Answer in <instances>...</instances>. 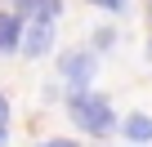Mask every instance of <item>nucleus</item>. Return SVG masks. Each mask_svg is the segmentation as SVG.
I'll use <instances>...</instances> for the list:
<instances>
[{
  "mask_svg": "<svg viewBox=\"0 0 152 147\" xmlns=\"http://www.w3.org/2000/svg\"><path fill=\"white\" fill-rule=\"evenodd\" d=\"M9 143V125H0V147H5Z\"/></svg>",
  "mask_w": 152,
  "mask_h": 147,
  "instance_id": "nucleus-11",
  "label": "nucleus"
},
{
  "mask_svg": "<svg viewBox=\"0 0 152 147\" xmlns=\"http://www.w3.org/2000/svg\"><path fill=\"white\" fill-rule=\"evenodd\" d=\"M63 14V0H27L23 18H58Z\"/></svg>",
  "mask_w": 152,
  "mask_h": 147,
  "instance_id": "nucleus-6",
  "label": "nucleus"
},
{
  "mask_svg": "<svg viewBox=\"0 0 152 147\" xmlns=\"http://www.w3.org/2000/svg\"><path fill=\"white\" fill-rule=\"evenodd\" d=\"M0 125H9V98L0 94Z\"/></svg>",
  "mask_w": 152,
  "mask_h": 147,
  "instance_id": "nucleus-10",
  "label": "nucleus"
},
{
  "mask_svg": "<svg viewBox=\"0 0 152 147\" xmlns=\"http://www.w3.org/2000/svg\"><path fill=\"white\" fill-rule=\"evenodd\" d=\"M36 147H76L72 138H45V143H36Z\"/></svg>",
  "mask_w": 152,
  "mask_h": 147,
  "instance_id": "nucleus-9",
  "label": "nucleus"
},
{
  "mask_svg": "<svg viewBox=\"0 0 152 147\" xmlns=\"http://www.w3.org/2000/svg\"><path fill=\"white\" fill-rule=\"evenodd\" d=\"M90 5H94V9H107V14H125L130 0H90Z\"/></svg>",
  "mask_w": 152,
  "mask_h": 147,
  "instance_id": "nucleus-8",
  "label": "nucleus"
},
{
  "mask_svg": "<svg viewBox=\"0 0 152 147\" xmlns=\"http://www.w3.org/2000/svg\"><path fill=\"white\" fill-rule=\"evenodd\" d=\"M148 22H152V0H148Z\"/></svg>",
  "mask_w": 152,
  "mask_h": 147,
  "instance_id": "nucleus-13",
  "label": "nucleus"
},
{
  "mask_svg": "<svg viewBox=\"0 0 152 147\" xmlns=\"http://www.w3.org/2000/svg\"><path fill=\"white\" fill-rule=\"evenodd\" d=\"M94 71H99V54L94 49H67L58 58V76L72 85V89H85L94 80Z\"/></svg>",
  "mask_w": 152,
  "mask_h": 147,
  "instance_id": "nucleus-2",
  "label": "nucleus"
},
{
  "mask_svg": "<svg viewBox=\"0 0 152 147\" xmlns=\"http://www.w3.org/2000/svg\"><path fill=\"white\" fill-rule=\"evenodd\" d=\"M5 5H9V9H18V14H23V5H27V0H5Z\"/></svg>",
  "mask_w": 152,
  "mask_h": 147,
  "instance_id": "nucleus-12",
  "label": "nucleus"
},
{
  "mask_svg": "<svg viewBox=\"0 0 152 147\" xmlns=\"http://www.w3.org/2000/svg\"><path fill=\"white\" fill-rule=\"evenodd\" d=\"M112 45H116V31H112V27H99V31H94V54H103V49H112Z\"/></svg>",
  "mask_w": 152,
  "mask_h": 147,
  "instance_id": "nucleus-7",
  "label": "nucleus"
},
{
  "mask_svg": "<svg viewBox=\"0 0 152 147\" xmlns=\"http://www.w3.org/2000/svg\"><path fill=\"white\" fill-rule=\"evenodd\" d=\"M67 116H72L76 129L90 134V138H107V134L116 129V112H112V103H107L103 94H90V85L67 94Z\"/></svg>",
  "mask_w": 152,
  "mask_h": 147,
  "instance_id": "nucleus-1",
  "label": "nucleus"
},
{
  "mask_svg": "<svg viewBox=\"0 0 152 147\" xmlns=\"http://www.w3.org/2000/svg\"><path fill=\"white\" fill-rule=\"evenodd\" d=\"M148 58H152V40H148Z\"/></svg>",
  "mask_w": 152,
  "mask_h": 147,
  "instance_id": "nucleus-14",
  "label": "nucleus"
},
{
  "mask_svg": "<svg viewBox=\"0 0 152 147\" xmlns=\"http://www.w3.org/2000/svg\"><path fill=\"white\" fill-rule=\"evenodd\" d=\"M121 134H125L130 143H152V116H143V112H130V116L121 120Z\"/></svg>",
  "mask_w": 152,
  "mask_h": 147,
  "instance_id": "nucleus-5",
  "label": "nucleus"
},
{
  "mask_svg": "<svg viewBox=\"0 0 152 147\" xmlns=\"http://www.w3.org/2000/svg\"><path fill=\"white\" fill-rule=\"evenodd\" d=\"M23 14L18 9H0V54H14L23 49Z\"/></svg>",
  "mask_w": 152,
  "mask_h": 147,
  "instance_id": "nucleus-4",
  "label": "nucleus"
},
{
  "mask_svg": "<svg viewBox=\"0 0 152 147\" xmlns=\"http://www.w3.org/2000/svg\"><path fill=\"white\" fill-rule=\"evenodd\" d=\"M54 49V18H31L23 27V54L27 58H45Z\"/></svg>",
  "mask_w": 152,
  "mask_h": 147,
  "instance_id": "nucleus-3",
  "label": "nucleus"
}]
</instances>
